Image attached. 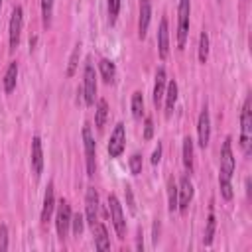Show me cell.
I'll list each match as a JSON object with an SVG mask.
<instances>
[{"instance_id":"6da1fadb","label":"cell","mask_w":252,"mask_h":252,"mask_svg":"<svg viewBox=\"0 0 252 252\" xmlns=\"http://www.w3.org/2000/svg\"><path fill=\"white\" fill-rule=\"evenodd\" d=\"M252 144V110H250V98L244 100L242 114H240V148L248 156Z\"/></svg>"},{"instance_id":"7a4b0ae2","label":"cell","mask_w":252,"mask_h":252,"mask_svg":"<svg viewBox=\"0 0 252 252\" xmlns=\"http://www.w3.org/2000/svg\"><path fill=\"white\" fill-rule=\"evenodd\" d=\"M189 12H191V0H179L177 10V47L183 49L187 35H189Z\"/></svg>"},{"instance_id":"3957f363","label":"cell","mask_w":252,"mask_h":252,"mask_svg":"<svg viewBox=\"0 0 252 252\" xmlns=\"http://www.w3.org/2000/svg\"><path fill=\"white\" fill-rule=\"evenodd\" d=\"M83 144H85V158H87V175L93 177L96 171V152H94V138L89 126H83Z\"/></svg>"},{"instance_id":"277c9868","label":"cell","mask_w":252,"mask_h":252,"mask_svg":"<svg viewBox=\"0 0 252 252\" xmlns=\"http://www.w3.org/2000/svg\"><path fill=\"white\" fill-rule=\"evenodd\" d=\"M108 205H110V219L114 224V230L118 234V238L126 236V220H124V213L120 207V201L116 195H108Z\"/></svg>"},{"instance_id":"5b68a950","label":"cell","mask_w":252,"mask_h":252,"mask_svg":"<svg viewBox=\"0 0 252 252\" xmlns=\"http://www.w3.org/2000/svg\"><path fill=\"white\" fill-rule=\"evenodd\" d=\"M71 217H73V213H71V205H69L67 201L61 199L59 209H57V217H55V226H57V234H59L61 240H63V238L67 236V232H69Z\"/></svg>"},{"instance_id":"8992f818","label":"cell","mask_w":252,"mask_h":252,"mask_svg":"<svg viewBox=\"0 0 252 252\" xmlns=\"http://www.w3.org/2000/svg\"><path fill=\"white\" fill-rule=\"evenodd\" d=\"M22 24H24V10H22V6H16V8L12 10L10 28H8V33H10V49H16L18 43H20Z\"/></svg>"},{"instance_id":"52a82bcc","label":"cell","mask_w":252,"mask_h":252,"mask_svg":"<svg viewBox=\"0 0 252 252\" xmlns=\"http://www.w3.org/2000/svg\"><path fill=\"white\" fill-rule=\"evenodd\" d=\"M124 146H126V130H124V124L118 122L110 134V142H108V154L110 158H118L122 152H124Z\"/></svg>"},{"instance_id":"ba28073f","label":"cell","mask_w":252,"mask_h":252,"mask_svg":"<svg viewBox=\"0 0 252 252\" xmlns=\"http://www.w3.org/2000/svg\"><path fill=\"white\" fill-rule=\"evenodd\" d=\"M191 199H193V183H191V179L187 175H183L179 179V187H177V209L181 213H185L189 203H191Z\"/></svg>"},{"instance_id":"9c48e42d","label":"cell","mask_w":252,"mask_h":252,"mask_svg":"<svg viewBox=\"0 0 252 252\" xmlns=\"http://www.w3.org/2000/svg\"><path fill=\"white\" fill-rule=\"evenodd\" d=\"M85 85H83V93H85V104L91 106L94 104V94H96V77H94V69L91 63L85 65Z\"/></svg>"},{"instance_id":"30bf717a","label":"cell","mask_w":252,"mask_h":252,"mask_svg":"<svg viewBox=\"0 0 252 252\" xmlns=\"http://www.w3.org/2000/svg\"><path fill=\"white\" fill-rule=\"evenodd\" d=\"M197 136H199V146L201 148H207L209 146V140H211V118H209L207 106L199 114V120H197Z\"/></svg>"},{"instance_id":"8fae6325","label":"cell","mask_w":252,"mask_h":252,"mask_svg":"<svg viewBox=\"0 0 252 252\" xmlns=\"http://www.w3.org/2000/svg\"><path fill=\"white\" fill-rule=\"evenodd\" d=\"M220 171L230 175L234 173V154H232V140L226 138L222 142V148H220Z\"/></svg>"},{"instance_id":"7c38bea8","label":"cell","mask_w":252,"mask_h":252,"mask_svg":"<svg viewBox=\"0 0 252 252\" xmlns=\"http://www.w3.org/2000/svg\"><path fill=\"white\" fill-rule=\"evenodd\" d=\"M85 209H87V222L93 226L96 220H98V195L93 187L87 189V195H85Z\"/></svg>"},{"instance_id":"4fadbf2b","label":"cell","mask_w":252,"mask_h":252,"mask_svg":"<svg viewBox=\"0 0 252 252\" xmlns=\"http://www.w3.org/2000/svg\"><path fill=\"white\" fill-rule=\"evenodd\" d=\"M32 169L35 177H39L43 171V150H41V140L37 136L32 140Z\"/></svg>"},{"instance_id":"5bb4252c","label":"cell","mask_w":252,"mask_h":252,"mask_svg":"<svg viewBox=\"0 0 252 252\" xmlns=\"http://www.w3.org/2000/svg\"><path fill=\"white\" fill-rule=\"evenodd\" d=\"M150 18H152V6H150V0H142V2H140V18H138V35H140V39H144L146 33H148Z\"/></svg>"},{"instance_id":"9a60e30c","label":"cell","mask_w":252,"mask_h":252,"mask_svg":"<svg viewBox=\"0 0 252 252\" xmlns=\"http://www.w3.org/2000/svg\"><path fill=\"white\" fill-rule=\"evenodd\" d=\"M158 51H159L161 59H165L167 53H169V30H167V20L165 18H161L159 30H158Z\"/></svg>"},{"instance_id":"2e32d148","label":"cell","mask_w":252,"mask_h":252,"mask_svg":"<svg viewBox=\"0 0 252 252\" xmlns=\"http://www.w3.org/2000/svg\"><path fill=\"white\" fill-rule=\"evenodd\" d=\"M165 83H167L165 69H163V67H159V69L156 71V85H154V104H156V108H159V104H161V100H163Z\"/></svg>"},{"instance_id":"e0dca14e","label":"cell","mask_w":252,"mask_h":252,"mask_svg":"<svg viewBox=\"0 0 252 252\" xmlns=\"http://www.w3.org/2000/svg\"><path fill=\"white\" fill-rule=\"evenodd\" d=\"M53 183L47 185V191H45V197H43V209H41V222H47L51 219V213L55 209V191H53Z\"/></svg>"},{"instance_id":"ac0fdd59","label":"cell","mask_w":252,"mask_h":252,"mask_svg":"<svg viewBox=\"0 0 252 252\" xmlns=\"http://www.w3.org/2000/svg\"><path fill=\"white\" fill-rule=\"evenodd\" d=\"M93 234H94V246L98 250H108L110 248V240H108V232H106V226L102 222H94L93 224Z\"/></svg>"},{"instance_id":"d6986e66","label":"cell","mask_w":252,"mask_h":252,"mask_svg":"<svg viewBox=\"0 0 252 252\" xmlns=\"http://www.w3.org/2000/svg\"><path fill=\"white\" fill-rule=\"evenodd\" d=\"M163 96H165V116H169L175 108V102H177V83L175 81H169L165 85Z\"/></svg>"},{"instance_id":"ffe728a7","label":"cell","mask_w":252,"mask_h":252,"mask_svg":"<svg viewBox=\"0 0 252 252\" xmlns=\"http://www.w3.org/2000/svg\"><path fill=\"white\" fill-rule=\"evenodd\" d=\"M16 79H18V63L12 61L6 69V75H4V91L6 93H12L16 89Z\"/></svg>"},{"instance_id":"44dd1931","label":"cell","mask_w":252,"mask_h":252,"mask_svg":"<svg viewBox=\"0 0 252 252\" xmlns=\"http://www.w3.org/2000/svg\"><path fill=\"white\" fill-rule=\"evenodd\" d=\"M98 69H100V75H102L104 83H112V81H114V77H116V67H114V63H112L110 59H100Z\"/></svg>"},{"instance_id":"7402d4cb","label":"cell","mask_w":252,"mask_h":252,"mask_svg":"<svg viewBox=\"0 0 252 252\" xmlns=\"http://www.w3.org/2000/svg\"><path fill=\"white\" fill-rule=\"evenodd\" d=\"M183 165L189 173L193 171V140L189 136H185L183 140Z\"/></svg>"},{"instance_id":"603a6c76","label":"cell","mask_w":252,"mask_h":252,"mask_svg":"<svg viewBox=\"0 0 252 252\" xmlns=\"http://www.w3.org/2000/svg\"><path fill=\"white\" fill-rule=\"evenodd\" d=\"M106 116H108V102H106L104 98H100V100H98V104H96V116H94V124H96V128H98V130H102V128H104Z\"/></svg>"},{"instance_id":"cb8c5ba5","label":"cell","mask_w":252,"mask_h":252,"mask_svg":"<svg viewBox=\"0 0 252 252\" xmlns=\"http://www.w3.org/2000/svg\"><path fill=\"white\" fill-rule=\"evenodd\" d=\"M230 175H226V173H219V185H220V195H222V199L224 201H230L232 199V183H230Z\"/></svg>"},{"instance_id":"d4e9b609","label":"cell","mask_w":252,"mask_h":252,"mask_svg":"<svg viewBox=\"0 0 252 252\" xmlns=\"http://www.w3.org/2000/svg\"><path fill=\"white\" fill-rule=\"evenodd\" d=\"M132 116H134L136 120H140V118L144 116V96H142L140 91H136V93L132 94Z\"/></svg>"},{"instance_id":"484cf974","label":"cell","mask_w":252,"mask_h":252,"mask_svg":"<svg viewBox=\"0 0 252 252\" xmlns=\"http://www.w3.org/2000/svg\"><path fill=\"white\" fill-rule=\"evenodd\" d=\"M207 59H209V33L201 32V35H199V61L207 63Z\"/></svg>"},{"instance_id":"4316f807","label":"cell","mask_w":252,"mask_h":252,"mask_svg":"<svg viewBox=\"0 0 252 252\" xmlns=\"http://www.w3.org/2000/svg\"><path fill=\"white\" fill-rule=\"evenodd\" d=\"M215 226H217V220H215V215L211 213L209 219H207V226H205V236H203V242L205 246H209L213 242V236H215Z\"/></svg>"},{"instance_id":"83f0119b","label":"cell","mask_w":252,"mask_h":252,"mask_svg":"<svg viewBox=\"0 0 252 252\" xmlns=\"http://www.w3.org/2000/svg\"><path fill=\"white\" fill-rule=\"evenodd\" d=\"M79 55H81V45L77 43L71 57H69V67H67V77H73L75 75V69H77V61H79Z\"/></svg>"},{"instance_id":"f1b7e54d","label":"cell","mask_w":252,"mask_h":252,"mask_svg":"<svg viewBox=\"0 0 252 252\" xmlns=\"http://www.w3.org/2000/svg\"><path fill=\"white\" fill-rule=\"evenodd\" d=\"M51 14H53V0H41L43 26H49V24H51Z\"/></svg>"},{"instance_id":"f546056e","label":"cell","mask_w":252,"mask_h":252,"mask_svg":"<svg viewBox=\"0 0 252 252\" xmlns=\"http://www.w3.org/2000/svg\"><path fill=\"white\" fill-rule=\"evenodd\" d=\"M167 199H169V211H177V185L173 181H169L167 185Z\"/></svg>"},{"instance_id":"4dcf8cb0","label":"cell","mask_w":252,"mask_h":252,"mask_svg":"<svg viewBox=\"0 0 252 252\" xmlns=\"http://www.w3.org/2000/svg\"><path fill=\"white\" fill-rule=\"evenodd\" d=\"M118 12H120V0H108V20H110V24L116 22Z\"/></svg>"},{"instance_id":"1f68e13d","label":"cell","mask_w":252,"mask_h":252,"mask_svg":"<svg viewBox=\"0 0 252 252\" xmlns=\"http://www.w3.org/2000/svg\"><path fill=\"white\" fill-rule=\"evenodd\" d=\"M71 226H73V234H75V236H79V234L83 232V226H85V222H83V217H81L79 213L71 217Z\"/></svg>"},{"instance_id":"d6a6232c","label":"cell","mask_w":252,"mask_h":252,"mask_svg":"<svg viewBox=\"0 0 252 252\" xmlns=\"http://www.w3.org/2000/svg\"><path fill=\"white\" fill-rule=\"evenodd\" d=\"M130 171H132L134 175H138V173L142 171V156H140V154H134V156L130 158Z\"/></svg>"},{"instance_id":"836d02e7","label":"cell","mask_w":252,"mask_h":252,"mask_svg":"<svg viewBox=\"0 0 252 252\" xmlns=\"http://www.w3.org/2000/svg\"><path fill=\"white\" fill-rule=\"evenodd\" d=\"M8 250V226L0 224V252Z\"/></svg>"},{"instance_id":"e575fe53","label":"cell","mask_w":252,"mask_h":252,"mask_svg":"<svg viewBox=\"0 0 252 252\" xmlns=\"http://www.w3.org/2000/svg\"><path fill=\"white\" fill-rule=\"evenodd\" d=\"M152 136H154V120L148 116L144 122V140H152Z\"/></svg>"},{"instance_id":"d590c367","label":"cell","mask_w":252,"mask_h":252,"mask_svg":"<svg viewBox=\"0 0 252 252\" xmlns=\"http://www.w3.org/2000/svg\"><path fill=\"white\" fill-rule=\"evenodd\" d=\"M126 201H128L130 213H136V203H134V195H132V187L130 185H126Z\"/></svg>"},{"instance_id":"8d00e7d4","label":"cell","mask_w":252,"mask_h":252,"mask_svg":"<svg viewBox=\"0 0 252 252\" xmlns=\"http://www.w3.org/2000/svg\"><path fill=\"white\" fill-rule=\"evenodd\" d=\"M159 159H161V144L158 142V146H156V150H154V154H152V163L158 165Z\"/></svg>"},{"instance_id":"74e56055","label":"cell","mask_w":252,"mask_h":252,"mask_svg":"<svg viewBox=\"0 0 252 252\" xmlns=\"http://www.w3.org/2000/svg\"><path fill=\"white\" fill-rule=\"evenodd\" d=\"M0 6H2V0H0Z\"/></svg>"}]
</instances>
